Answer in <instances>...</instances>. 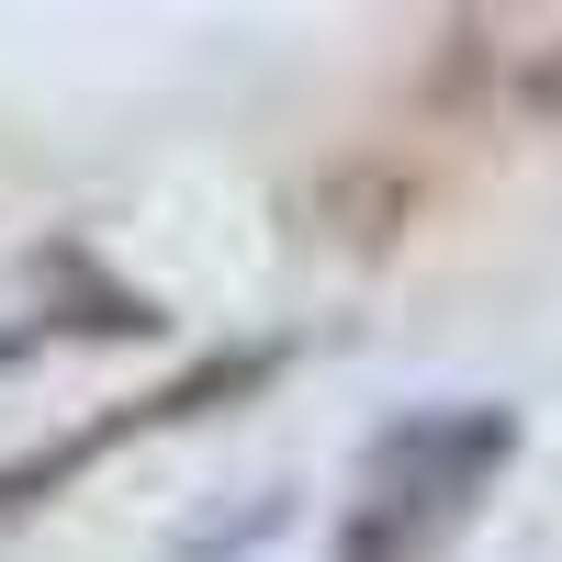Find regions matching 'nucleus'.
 Here are the masks:
<instances>
[{"label":"nucleus","instance_id":"7ed1b4c3","mask_svg":"<svg viewBox=\"0 0 562 562\" xmlns=\"http://www.w3.org/2000/svg\"><path fill=\"white\" fill-rule=\"evenodd\" d=\"M518 102H529V113H562V45H551V57L518 79Z\"/></svg>","mask_w":562,"mask_h":562},{"label":"nucleus","instance_id":"f03ea898","mask_svg":"<svg viewBox=\"0 0 562 562\" xmlns=\"http://www.w3.org/2000/svg\"><path fill=\"white\" fill-rule=\"evenodd\" d=\"M281 371V349H203L192 371H169L158 394H124L113 416H90V428H57V439H34V450H12L0 461V518L12 506H45V495H68L90 461H113V450H135V439H158V428H192V416H214V405H248L259 383Z\"/></svg>","mask_w":562,"mask_h":562},{"label":"nucleus","instance_id":"f257e3e1","mask_svg":"<svg viewBox=\"0 0 562 562\" xmlns=\"http://www.w3.org/2000/svg\"><path fill=\"white\" fill-rule=\"evenodd\" d=\"M506 461H518V405H495V394H450V405L383 416L360 473H349V495H338L326 562H439L473 529V506L495 495Z\"/></svg>","mask_w":562,"mask_h":562},{"label":"nucleus","instance_id":"20e7f679","mask_svg":"<svg viewBox=\"0 0 562 562\" xmlns=\"http://www.w3.org/2000/svg\"><path fill=\"white\" fill-rule=\"evenodd\" d=\"M23 349H34V338H23V326H0V371H12V360H23Z\"/></svg>","mask_w":562,"mask_h":562}]
</instances>
